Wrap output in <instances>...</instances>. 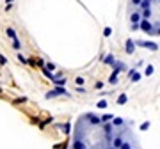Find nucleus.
<instances>
[{"instance_id": "nucleus-5", "label": "nucleus", "mask_w": 160, "mask_h": 149, "mask_svg": "<svg viewBox=\"0 0 160 149\" xmlns=\"http://www.w3.org/2000/svg\"><path fill=\"white\" fill-rule=\"evenodd\" d=\"M118 101H119V103H125V101H126V96H125V94H123V96H119V99H118Z\"/></svg>"}, {"instance_id": "nucleus-6", "label": "nucleus", "mask_w": 160, "mask_h": 149, "mask_svg": "<svg viewBox=\"0 0 160 149\" xmlns=\"http://www.w3.org/2000/svg\"><path fill=\"white\" fill-rule=\"evenodd\" d=\"M103 149H116V147H112V146H110V144H109V146H105V147H103Z\"/></svg>"}, {"instance_id": "nucleus-7", "label": "nucleus", "mask_w": 160, "mask_h": 149, "mask_svg": "<svg viewBox=\"0 0 160 149\" xmlns=\"http://www.w3.org/2000/svg\"><path fill=\"white\" fill-rule=\"evenodd\" d=\"M133 149H135V147H133Z\"/></svg>"}, {"instance_id": "nucleus-3", "label": "nucleus", "mask_w": 160, "mask_h": 149, "mask_svg": "<svg viewBox=\"0 0 160 149\" xmlns=\"http://www.w3.org/2000/svg\"><path fill=\"white\" fill-rule=\"evenodd\" d=\"M61 94H66V91H64V87H55L53 91L46 92V98L50 99V98H57V96H61Z\"/></svg>"}, {"instance_id": "nucleus-2", "label": "nucleus", "mask_w": 160, "mask_h": 149, "mask_svg": "<svg viewBox=\"0 0 160 149\" xmlns=\"http://www.w3.org/2000/svg\"><path fill=\"white\" fill-rule=\"evenodd\" d=\"M71 149H89V146H87V142L84 140V138H77V137H73V144H71Z\"/></svg>"}, {"instance_id": "nucleus-1", "label": "nucleus", "mask_w": 160, "mask_h": 149, "mask_svg": "<svg viewBox=\"0 0 160 149\" xmlns=\"http://www.w3.org/2000/svg\"><path fill=\"white\" fill-rule=\"evenodd\" d=\"M82 119L86 121L89 126H92V128H94V126H102V119H100V115H96V114H86Z\"/></svg>"}, {"instance_id": "nucleus-4", "label": "nucleus", "mask_w": 160, "mask_h": 149, "mask_svg": "<svg viewBox=\"0 0 160 149\" xmlns=\"http://www.w3.org/2000/svg\"><path fill=\"white\" fill-rule=\"evenodd\" d=\"M100 119H102V123H112L114 115L112 114H103V115H100Z\"/></svg>"}]
</instances>
